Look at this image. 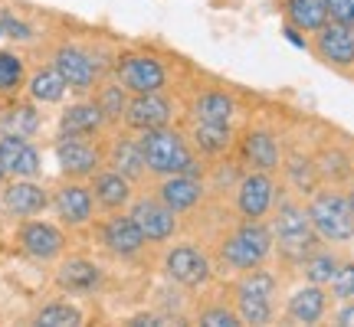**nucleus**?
<instances>
[{
	"label": "nucleus",
	"instance_id": "nucleus-35",
	"mask_svg": "<svg viewBox=\"0 0 354 327\" xmlns=\"http://www.w3.org/2000/svg\"><path fill=\"white\" fill-rule=\"evenodd\" d=\"M7 128H10V135H33L39 128V118L37 112L30 108V105H20V108H13L10 115H7Z\"/></svg>",
	"mask_w": 354,
	"mask_h": 327
},
{
	"label": "nucleus",
	"instance_id": "nucleus-19",
	"mask_svg": "<svg viewBox=\"0 0 354 327\" xmlns=\"http://www.w3.org/2000/svg\"><path fill=\"white\" fill-rule=\"evenodd\" d=\"M92 197H95V203L102 210L115 213V210L128 206V200H131V180L122 177L118 170H102L92 180Z\"/></svg>",
	"mask_w": 354,
	"mask_h": 327
},
{
	"label": "nucleus",
	"instance_id": "nucleus-11",
	"mask_svg": "<svg viewBox=\"0 0 354 327\" xmlns=\"http://www.w3.org/2000/svg\"><path fill=\"white\" fill-rule=\"evenodd\" d=\"M125 125L135 131H151V128H165L171 121V101L161 92H145L125 105Z\"/></svg>",
	"mask_w": 354,
	"mask_h": 327
},
{
	"label": "nucleus",
	"instance_id": "nucleus-39",
	"mask_svg": "<svg viewBox=\"0 0 354 327\" xmlns=\"http://www.w3.org/2000/svg\"><path fill=\"white\" fill-rule=\"evenodd\" d=\"M0 33H7V37H13V39H30L33 37L30 26L20 23V20H13V17H3V20H0Z\"/></svg>",
	"mask_w": 354,
	"mask_h": 327
},
{
	"label": "nucleus",
	"instance_id": "nucleus-30",
	"mask_svg": "<svg viewBox=\"0 0 354 327\" xmlns=\"http://www.w3.org/2000/svg\"><path fill=\"white\" fill-rule=\"evenodd\" d=\"M37 324H43V327H76V324H82V311L73 308V304H63V301L46 304V308L37 315Z\"/></svg>",
	"mask_w": 354,
	"mask_h": 327
},
{
	"label": "nucleus",
	"instance_id": "nucleus-44",
	"mask_svg": "<svg viewBox=\"0 0 354 327\" xmlns=\"http://www.w3.org/2000/svg\"><path fill=\"white\" fill-rule=\"evenodd\" d=\"M0 180H3V167H0Z\"/></svg>",
	"mask_w": 354,
	"mask_h": 327
},
{
	"label": "nucleus",
	"instance_id": "nucleus-29",
	"mask_svg": "<svg viewBox=\"0 0 354 327\" xmlns=\"http://www.w3.org/2000/svg\"><path fill=\"white\" fill-rule=\"evenodd\" d=\"M236 295H250V298H259V301H272V295H276V278L263 272L259 265H256L253 272L246 268V275L240 278V285H236Z\"/></svg>",
	"mask_w": 354,
	"mask_h": 327
},
{
	"label": "nucleus",
	"instance_id": "nucleus-4",
	"mask_svg": "<svg viewBox=\"0 0 354 327\" xmlns=\"http://www.w3.org/2000/svg\"><path fill=\"white\" fill-rule=\"evenodd\" d=\"M272 239L289 259H308L318 246V232L308 219V210L295 206V203H282L272 223Z\"/></svg>",
	"mask_w": 354,
	"mask_h": 327
},
{
	"label": "nucleus",
	"instance_id": "nucleus-5",
	"mask_svg": "<svg viewBox=\"0 0 354 327\" xmlns=\"http://www.w3.org/2000/svg\"><path fill=\"white\" fill-rule=\"evenodd\" d=\"M165 272L171 281L184 285V288H201L210 281V259L197 246L184 242V246H174L165 255Z\"/></svg>",
	"mask_w": 354,
	"mask_h": 327
},
{
	"label": "nucleus",
	"instance_id": "nucleus-31",
	"mask_svg": "<svg viewBox=\"0 0 354 327\" xmlns=\"http://www.w3.org/2000/svg\"><path fill=\"white\" fill-rule=\"evenodd\" d=\"M236 315L243 324H269L272 321V301H259L250 295H236Z\"/></svg>",
	"mask_w": 354,
	"mask_h": 327
},
{
	"label": "nucleus",
	"instance_id": "nucleus-41",
	"mask_svg": "<svg viewBox=\"0 0 354 327\" xmlns=\"http://www.w3.org/2000/svg\"><path fill=\"white\" fill-rule=\"evenodd\" d=\"M128 324H161V317H154V315H141V317H131Z\"/></svg>",
	"mask_w": 354,
	"mask_h": 327
},
{
	"label": "nucleus",
	"instance_id": "nucleus-36",
	"mask_svg": "<svg viewBox=\"0 0 354 327\" xmlns=\"http://www.w3.org/2000/svg\"><path fill=\"white\" fill-rule=\"evenodd\" d=\"M328 285L335 291V298H354V265H338V272Z\"/></svg>",
	"mask_w": 354,
	"mask_h": 327
},
{
	"label": "nucleus",
	"instance_id": "nucleus-6",
	"mask_svg": "<svg viewBox=\"0 0 354 327\" xmlns=\"http://www.w3.org/2000/svg\"><path fill=\"white\" fill-rule=\"evenodd\" d=\"M56 161L66 177L79 180V177H92L99 170L102 154L95 144H88L86 135H63L56 144Z\"/></svg>",
	"mask_w": 354,
	"mask_h": 327
},
{
	"label": "nucleus",
	"instance_id": "nucleus-2",
	"mask_svg": "<svg viewBox=\"0 0 354 327\" xmlns=\"http://www.w3.org/2000/svg\"><path fill=\"white\" fill-rule=\"evenodd\" d=\"M308 219L315 226L318 239L328 242H348L354 239V206L348 197L335 193V190H325V193H315L312 203H308Z\"/></svg>",
	"mask_w": 354,
	"mask_h": 327
},
{
	"label": "nucleus",
	"instance_id": "nucleus-14",
	"mask_svg": "<svg viewBox=\"0 0 354 327\" xmlns=\"http://www.w3.org/2000/svg\"><path fill=\"white\" fill-rule=\"evenodd\" d=\"M0 167H3V174L33 180L39 174V154L24 135H3L0 138Z\"/></svg>",
	"mask_w": 354,
	"mask_h": 327
},
{
	"label": "nucleus",
	"instance_id": "nucleus-7",
	"mask_svg": "<svg viewBox=\"0 0 354 327\" xmlns=\"http://www.w3.org/2000/svg\"><path fill=\"white\" fill-rule=\"evenodd\" d=\"M276 203V184L266 170H253L240 180L236 187V210L243 219H263Z\"/></svg>",
	"mask_w": 354,
	"mask_h": 327
},
{
	"label": "nucleus",
	"instance_id": "nucleus-20",
	"mask_svg": "<svg viewBox=\"0 0 354 327\" xmlns=\"http://www.w3.org/2000/svg\"><path fill=\"white\" fill-rule=\"evenodd\" d=\"M325 308H328V295L322 291V285H305V288H299L295 295L289 298V317L292 321H299V324H315V321H322L325 317Z\"/></svg>",
	"mask_w": 354,
	"mask_h": 327
},
{
	"label": "nucleus",
	"instance_id": "nucleus-13",
	"mask_svg": "<svg viewBox=\"0 0 354 327\" xmlns=\"http://www.w3.org/2000/svg\"><path fill=\"white\" fill-rule=\"evenodd\" d=\"M63 246H66V236L53 226V223L33 219V223H24V226H20V249H24L26 255L39 259V262L56 259V255L63 252Z\"/></svg>",
	"mask_w": 354,
	"mask_h": 327
},
{
	"label": "nucleus",
	"instance_id": "nucleus-34",
	"mask_svg": "<svg viewBox=\"0 0 354 327\" xmlns=\"http://www.w3.org/2000/svg\"><path fill=\"white\" fill-rule=\"evenodd\" d=\"M24 82V63L13 52H0V92H13Z\"/></svg>",
	"mask_w": 354,
	"mask_h": 327
},
{
	"label": "nucleus",
	"instance_id": "nucleus-45",
	"mask_svg": "<svg viewBox=\"0 0 354 327\" xmlns=\"http://www.w3.org/2000/svg\"><path fill=\"white\" fill-rule=\"evenodd\" d=\"M0 37H3V33H0Z\"/></svg>",
	"mask_w": 354,
	"mask_h": 327
},
{
	"label": "nucleus",
	"instance_id": "nucleus-18",
	"mask_svg": "<svg viewBox=\"0 0 354 327\" xmlns=\"http://www.w3.org/2000/svg\"><path fill=\"white\" fill-rule=\"evenodd\" d=\"M158 200L171 206L174 213H187L197 203L203 200V187L197 177H184V174H171L165 177V184L158 187Z\"/></svg>",
	"mask_w": 354,
	"mask_h": 327
},
{
	"label": "nucleus",
	"instance_id": "nucleus-15",
	"mask_svg": "<svg viewBox=\"0 0 354 327\" xmlns=\"http://www.w3.org/2000/svg\"><path fill=\"white\" fill-rule=\"evenodd\" d=\"M102 242H105V249L118 255V259H131V255H138L145 249V236H141L138 223L131 219V216H112V219H105V226H102Z\"/></svg>",
	"mask_w": 354,
	"mask_h": 327
},
{
	"label": "nucleus",
	"instance_id": "nucleus-21",
	"mask_svg": "<svg viewBox=\"0 0 354 327\" xmlns=\"http://www.w3.org/2000/svg\"><path fill=\"white\" fill-rule=\"evenodd\" d=\"M56 281L66 291H92L102 281V272H99V265L88 262V259H69V262L59 265Z\"/></svg>",
	"mask_w": 354,
	"mask_h": 327
},
{
	"label": "nucleus",
	"instance_id": "nucleus-32",
	"mask_svg": "<svg viewBox=\"0 0 354 327\" xmlns=\"http://www.w3.org/2000/svg\"><path fill=\"white\" fill-rule=\"evenodd\" d=\"M335 272H338V262H335V255H328V252H312L308 262H305V278L312 285H328L331 278H335Z\"/></svg>",
	"mask_w": 354,
	"mask_h": 327
},
{
	"label": "nucleus",
	"instance_id": "nucleus-3",
	"mask_svg": "<svg viewBox=\"0 0 354 327\" xmlns=\"http://www.w3.org/2000/svg\"><path fill=\"white\" fill-rule=\"evenodd\" d=\"M269 252H272V229L263 226L259 219H246L233 236L223 239L220 246V259L233 268H256V265H263L269 259Z\"/></svg>",
	"mask_w": 354,
	"mask_h": 327
},
{
	"label": "nucleus",
	"instance_id": "nucleus-8",
	"mask_svg": "<svg viewBox=\"0 0 354 327\" xmlns=\"http://www.w3.org/2000/svg\"><path fill=\"white\" fill-rule=\"evenodd\" d=\"M128 216L138 223L145 242H167L177 232V213L161 200H138Z\"/></svg>",
	"mask_w": 354,
	"mask_h": 327
},
{
	"label": "nucleus",
	"instance_id": "nucleus-40",
	"mask_svg": "<svg viewBox=\"0 0 354 327\" xmlns=\"http://www.w3.org/2000/svg\"><path fill=\"white\" fill-rule=\"evenodd\" d=\"M338 324H344V327H354V304H348V308H342V315H338Z\"/></svg>",
	"mask_w": 354,
	"mask_h": 327
},
{
	"label": "nucleus",
	"instance_id": "nucleus-33",
	"mask_svg": "<svg viewBox=\"0 0 354 327\" xmlns=\"http://www.w3.org/2000/svg\"><path fill=\"white\" fill-rule=\"evenodd\" d=\"M95 105L102 108V115H105V121H115V118H122L125 115V88L122 86H105L99 92V99H95Z\"/></svg>",
	"mask_w": 354,
	"mask_h": 327
},
{
	"label": "nucleus",
	"instance_id": "nucleus-10",
	"mask_svg": "<svg viewBox=\"0 0 354 327\" xmlns=\"http://www.w3.org/2000/svg\"><path fill=\"white\" fill-rule=\"evenodd\" d=\"M315 50L328 66H338V69L354 66V26L335 23V20L325 23L315 37Z\"/></svg>",
	"mask_w": 354,
	"mask_h": 327
},
{
	"label": "nucleus",
	"instance_id": "nucleus-42",
	"mask_svg": "<svg viewBox=\"0 0 354 327\" xmlns=\"http://www.w3.org/2000/svg\"><path fill=\"white\" fill-rule=\"evenodd\" d=\"M286 37H289L292 43H295V46H305V43H302V37H299V30H295V26H289V30H286Z\"/></svg>",
	"mask_w": 354,
	"mask_h": 327
},
{
	"label": "nucleus",
	"instance_id": "nucleus-28",
	"mask_svg": "<svg viewBox=\"0 0 354 327\" xmlns=\"http://www.w3.org/2000/svg\"><path fill=\"white\" fill-rule=\"evenodd\" d=\"M66 79L56 72V69H39L37 76L30 79V95L37 101H46V105H53V101H63L66 95Z\"/></svg>",
	"mask_w": 354,
	"mask_h": 327
},
{
	"label": "nucleus",
	"instance_id": "nucleus-23",
	"mask_svg": "<svg viewBox=\"0 0 354 327\" xmlns=\"http://www.w3.org/2000/svg\"><path fill=\"white\" fill-rule=\"evenodd\" d=\"M243 157L250 161V167L256 170H276L279 167V144L269 131H250L243 141Z\"/></svg>",
	"mask_w": 354,
	"mask_h": 327
},
{
	"label": "nucleus",
	"instance_id": "nucleus-22",
	"mask_svg": "<svg viewBox=\"0 0 354 327\" xmlns=\"http://www.w3.org/2000/svg\"><path fill=\"white\" fill-rule=\"evenodd\" d=\"M105 125V115H102V108L95 105V101H79V105H69L63 112V121H59V128H63V135H95L99 128Z\"/></svg>",
	"mask_w": 354,
	"mask_h": 327
},
{
	"label": "nucleus",
	"instance_id": "nucleus-17",
	"mask_svg": "<svg viewBox=\"0 0 354 327\" xmlns=\"http://www.w3.org/2000/svg\"><path fill=\"white\" fill-rule=\"evenodd\" d=\"M46 190L37 187L30 177H17V184H7L3 187V210L13 216H37L46 210Z\"/></svg>",
	"mask_w": 354,
	"mask_h": 327
},
{
	"label": "nucleus",
	"instance_id": "nucleus-26",
	"mask_svg": "<svg viewBox=\"0 0 354 327\" xmlns=\"http://www.w3.org/2000/svg\"><path fill=\"white\" fill-rule=\"evenodd\" d=\"M194 115H197V121L230 125L233 115H236V101L230 99L227 92H203L201 99L194 101Z\"/></svg>",
	"mask_w": 354,
	"mask_h": 327
},
{
	"label": "nucleus",
	"instance_id": "nucleus-16",
	"mask_svg": "<svg viewBox=\"0 0 354 327\" xmlns=\"http://www.w3.org/2000/svg\"><path fill=\"white\" fill-rule=\"evenodd\" d=\"M53 206H56V213L66 226H86L92 219V210H95V197L82 184H66V187L56 190Z\"/></svg>",
	"mask_w": 354,
	"mask_h": 327
},
{
	"label": "nucleus",
	"instance_id": "nucleus-37",
	"mask_svg": "<svg viewBox=\"0 0 354 327\" xmlns=\"http://www.w3.org/2000/svg\"><path fill=\"white\" fill-rule=\"evenodd\" d=\"M201 324L207 327H240V315L236 311H227V308H210V311H203L201 315Z\"/></svg>",
	"mask_w": 354,
	"mask_h": 327
},
{
	"label": "nucleus",
	"instance_id": "nucleus-9",
	"mask_svg": "<svg viewBox=\"0 0 354 327\" xmlns=\"http://www.w3.org/2000/svg\"><path fill=\"white\" fill-rule=\"evenodd\" d=\"M118 79L128 92L135 95H145V92H161L167 82L165 66L151 59V56H125L118 63Z\"/></svg>",
	"mask_w": 354,
	"mask_h": 327
},
{
	"label": "nucleus",
	"instance_id": "nucleus-24",
	"mask_svg": "<svg viewBox=\"0 0 354 327\" xmlns=\"http://www.w3.org/2000/svg\"><path fill=\"white\" fill-rule=\"evenodd\" d=\"M286 17L295 30L318 33L328 23V7H325V0H286Z\"/></svg>",
	"mask_w": 354,
	"mask_h": 327
},
{
	"label": "nucleus",
	"instance_id": "nucleus-38",
	"mask_svg": "<svg viewBox=\"0 0 354 327\" xmlns=\"http://www.w3.org/2000/svg\"><path fill=\"white\" fill-rule=\"evenodd\" d=\"M325 7H328V20L354 26V0H325Z\"/></svg>",
	"mask_w": 354,
	"mask_h": 327
},
{
	"label": "nucleus",
	"instance_id": "nucleus-43",
	"mask_svg": "<svg viewBox=\"0 0 354 327\" xmlns=\"http://www.w3.org/2000/svg\"><path fill=\"white\" fill-rule=\"evenodd\" d=\"M351 206H354V190H351Z\"/></svg>",
	"mask_w": 354,
	"mask_h": 327
},
{
	"label": "nucleus",
	"instance_id": "nucleus-1",
	"mask_svg": "<svg viewBox=\"0 0 354 327\" xmlns=\"http://www.w3.org/2000/svg\"><path fill=\"white\" fill-rule=\"evenodd\" d=\"M141 154L148 170L158 177H171V174H184V177H197L201 180L203 167L190 157L187 141L180 138L171 128H151V131H141Z\"/></svg>",
	"mask_w": 354,
	"mask_h": 327
},
{
	"label": "nucleus",
	"instance_id": "nucleus-27",
	"mask_svg": "<svg viewBox=\"0 0 354 327\" xmlns=\"http://www.w3.org/2000/svg\"><path fill=\"white\" fill-rule=\"evenodd\" d=\"M233 144V135H230V125H210V121H197L194 128V148L207 157H220V154L230 151Z\"/></svg>",
	"mask_w": 354,
	"mask_h": 327
},
{
	"label": "nucleus",
	"instance_id": "nucleus-12",
	"mask_svg": "<svg viewBox=\"0 0 354 327\" xmlns=\"http://www.w3.org/2000/svg\"><path fill=\"white\" fill-rule=\"evenodd\" d=\"M53 69L66 79V86L76 88V92H86V88L95 86V79H99V69L92 63V56L76 46H63V50H56L53 56Z\"/></svg>",
	"mask_w": 354,
	"mask_h": 327
},
{
	"label": "nucleus",
	"instance_id": "nucleus-25",
	"mask_svg": "<svg viewBox=\"0 0 354 327\" xmlns=\"http://www.w3.org/2000/svg\"><path fill=\"white\" fill-rule=\"evenodd\" d=\"M112 170H118L128 180H141L148 174V164H145V154H141V144L135 138H118L112 144Z\"/></svg>",
	"mask_w": 354,
	"mask_h": 327
}]
</instances>
